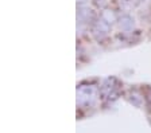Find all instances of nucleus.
<instances>
[{
    "mask_svg": "<svg viewBox=\"0 0 151 133\" xmlns=\"http://www.w3.org/2000/svg\"><path fill=\"white\" fill-rule=\"evenodd\" d=\"M93 3L96 4V7H99V8H104V7L107 6V0H93Z\"/></svg>",
    "mask_w": 151,
    "mask_h": 133,
    "instance_id": "8",
    "label": "nucleus"
},
{
    "mask_svg": "<svg viewBox=\"0 0 151 133\" xmlns=\"http://www.w3.org/2000/svg\"><path fill=\"white\" fill-rule=\"evenodd\" d=\"M111 27H112V26H111L107 20H104L103 18L100 16V19L96 20V22L93 23V27H92V34H93V36L97 39V41H101V39H104L108 34H109Z\"/></svg>",
    "mask_w": 151,
    "mask_h": 133,
    "instance_id": "2",
    "label": "nucleus"
},
{
    "mask_svg": "<svg viewBox=\"0 0 151 133\" xmlns=\"http://www.w3.org/2000/svg\"><path fill=\"white\" fill-rule=\"evenodd\" d=\"M99 89L94 85H81L77 87V105H92L99 97Z\"/></svg>",
    "mask_w": 151,
    "mask_h": 133,
    "instance_id": "1",
    "label": "nucleus"
},
{
    "mask_svg": "<svg viewBox=\"0 0 151 133\" xmlns=\"http://www.w3.org/2000/svg\"><path fill=\"white\" fill-rule=\"evenodd\" d=\"M93 19V12L89 8H78L77 10V22L78 23H88Z\"/></svg>",
    "mask_w": 151,
    "mask_h": 133,
    "instance_id": "5",
    "label": "nucleus"
},
{
    "mask_svg": "<svg viewBox=\"0 0 151 133\" xmlns=\"http://www.w3.org/2000/svg\"><path fill=\"white\" fill-rule=\"evenodd\" d=\"M117 26H119V28L122 30V31H132L134 30V27H135V20H134V18L129 15H122L117 19Z\"/></svg>",
    "mask_w": 151,
    "mask_h": 133,
    "instance_id": "4",
    "label": "nucleus"
},
{
    "mask_svg": "<svg viewBox=\"0 0 151 133\" xmlns=\"http://www.w3.org/2000/svg\"><path fill=\"white\" fill-rule=\"evenodd\" d=\"M101 18H103L104 20H107L111 26H112L115 22H117V19H119V18L116 16V14L113 12V11H111V10H104L103 14H101Z\"/></svg>",
    "mask_w": 151,
    "mask_h": 133,
    "instance_id": "6",
    "label": "nucleus"
},
{
    "mask_svg": "<svg viewBox=\"0 0 151 133\" xmlns=\"http://www.w3.org/2000/svg\"><path fill=\"white\" fill-rule=\"evenodd\" d=\"M86 1H88V0H77V4H78V6H82V4H85Z\"/></svg>",
    "mask_w": 151,
    "mask_h": 133,
    "instance_id": "9",
    "label": "nucleus"
},
{
    "mask_svg": "<svg viewBox=\"0 0 151 133\" xmlns=\"http://www.w3.org/2000/svg\"><path fill=\"white\" fill-rule=\"evenodd\" d=\"M136 3H138V0H119L120 7L124 8V10H129L132 7H135Z\"/></svg>",
    "mask_w": 151,
    "mask_h": 133,
    "instance_id": "7",
    "label": "nucleus"
},
{
    "mask_svg": "<svg viewBox=\"0 0 151 133\" xmlns=\"http://www.w3.org/2000/svg\"><path fill=\"white\" fill-rule=\"evenodd\" d=\"M116 87H117L116 78L109 77V78H107L103 82V85H101V87H100V93L105 98H111V95H113L115 92H116Z\"/></svg>",
    "mask_w": 151,
    "mask_h": 133,
    "instance_id": "3",
    "label": "nucleus"
}]
</instances>
